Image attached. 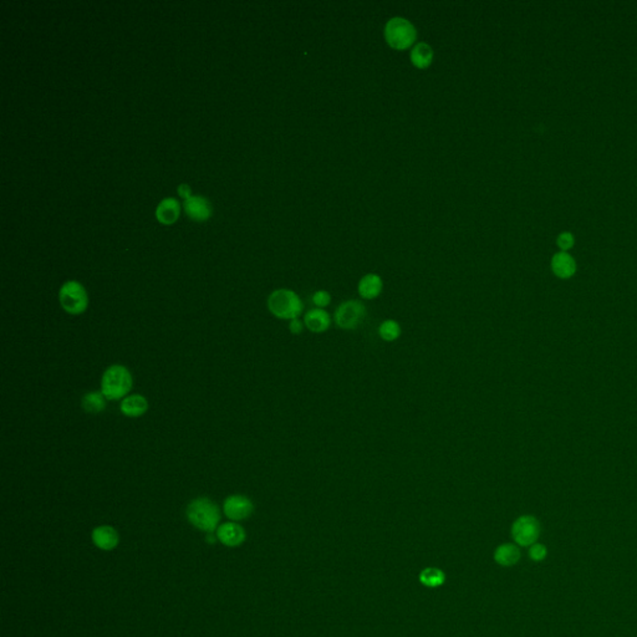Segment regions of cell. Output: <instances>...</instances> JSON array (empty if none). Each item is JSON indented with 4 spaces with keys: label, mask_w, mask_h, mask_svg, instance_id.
<instances>
[{
    "label": "cell",
    "mask_w": 637,
    "mask_h": 637,
    "mask_svg": "<svg viewBox=\"0 0 637 637\" xmlns=\"http://www.w3.org/2000/svg\"><path fill=\"white\" fill-rule=\"evenodd\" d=\"M266 306L273 316L280 320L291 322L304 316L302 297L290 289H277L272 291L266 300Z\"/></svg>",
    "instance_id": "obj_1"
},
{
    "label": "cell",
    "mask_w": 637,
    "mask_h": 637,
    "mask_svg": "<svg viewBox=\"0 0 637 637\" xmlns=\"http://www.w3.org/2000/svg\"><path fill=\"white\" fill-rule=\"evenodd\" d=\"M133 378L124 365H111L106 369L101 378V392L109 401H118L129 396Z\"/></svg>",
    "instance_id": "obj_2"
},
{
    "label": "cell",
    "mask_w": 637,
    "mask_h": 637,
    "mask_svg": "<svg viewBox=\"0 0 637 637\" xmlns=\"http://www.w3.org/2000/svg\"><path fill=\"white\" fill-rule=\"evenodd\" d=\"M186 514L188 521L202 532H214L221 521L219 508L208 498L193 499L187 507Z\"/></svg>",
    "instance_id": "obj_3"
},
{
    "label": "cell",
    "mask_w": 637,
    "mask_h": 637,
    "mask_svg": "<svg viewBox=\"0 0 637 637\" xmlns=\"http://www.w3.org/2000/svg\"><path fill=\"white\" fill-rule=\"evenodd\" d=\"M59 302L64 311L70 315H81L89 308L86 289L76 280H68L62 284L59 290Z\"/></svg>",
    "instance_id": "obj_4"
},
{
    "label": "cell",
    "mask_w": 637,
    "mask_h": 637,
    "mask_svg": "<svg viewBox=\"0 0 637 637\" xmlns=\"http://www.w3.org/2000/svg\"><path fill=\"white\" fill-rule=\"evenodd\" d=\"M367 316V308L361 300L350 299L341 303L334 313L335 325L341 330L350 331L360 328Z\"/></svg>",
    "instance_id": "obj_5"
},
{
    "label": "cell",
    "mask_w": 637,
    "mask_h": 637,
    "mask_svg": "<svg viewBox=\"0 0 637 637\" xmlns=\"http://www.w3.org/2000/svg\"><path fill=\"white\" fill-rule=\"evenodd\" d=\"M385 37L391 48L396 50L409 49L415 43L417 31L407 19L392 18L385 26Z\"/></svg>",
    "instance_id": "obj_6"
},
{
    "label": "cell",
    "mask_w": 637,
    "mask_h": 637,
    "mask_svg": "<svg viewBox=\"0 0 637 637\" xmlns=\"http://www.w3.org/2000/svg\"><path fill=\"white\" fill-rule=\"evenodd\" d=\"M540 535V523L533 515H521L514 520L512 537L519 546H532Z\"/></svg>",
    "instance_id": "obj_7"
},
{
    "label": "cell",
    "mask_w": 637,
    "mask_h": 637,
    "mask_svg": "<svg viewBox=\"0 0 637 637\" xmlns=\"http://www.w3.org/2000/svg\"><path fill=\"white\" fill-rule=\"evenodd\" d=\"M223 512L227 518L233 521L247 519L253 514V501L246 495H229L223 503Z\"/></svg>",
    "instance_id": "obj_8"
},
{
    "label": "cell",
    "mask_w": 637,
    "mask_h": 637,
    "mask_svg": "<svg viewBox=\"0 0 637 637\" xmlns=\"http://www.w3.org/2000/svg\"><path fill=\"white\" fill-rule=\"evenodd\" d=\"M303 322L306 330L313 334H324L333 325V317L326 309H315L306 311L303 316Z\"/></svg>",
    "instance_id": "obj_9"
},
{
    "label": "cell",
    "mask_w": 637,
    "mask_h": 637,
    "mask_svg": "<svg viewBox=\"0 0 637 637\" xmlns=\"http://www.w3.org/2000/svg\"><path fill=\"white\" fill-rule=\"evenodd\" d=\"M551 272L559 279L573 278L578 270V264L574 257L569 252H557L553 255L551 261Z\"/></svg>",
    "instance_id": "obj_10"
},
{
    "label": "cell",
    "mask_w": 637,
    "mask_h": 637,
    "mask_svg": "<svg viewBox=\"0 0 637 637\" xmlns=\"http://www.w3.org/2000/svg\"><path fill=\"white\" fill-rule=\"evenodd\" d=\"M187 216L193 221L205 222L212 216V205L203 196H190L183 202Z\"/></svg>",
    "instance_id": "obj_11"
},
{
    "label": "cell",
    "mask_w": 637,
    "mask_h": 637,
    "mask_svg": "<svg viewBox=\"0 0 637 637\" xmlns=\"http://www.w3.org/2000/svg\"><path fill=\"white\" fill-rule=\"evenodd\" d=\"M216 538L225 546H239L246 540V532L243 526L237 524L235 521L224 523L216 529Z\"/></svg>",
    "instance_id": "obj_12"
},
{
    "label": "cell",
    "mask_w": 637,
    "mask_h": 637,
    "mask_svg": "<svg viewBox=\"0 0 637 637\" xmlns=\"http://www.w3.org/2000/svg\"><path fill=\"white\" fill-rule=\"evenodd\" d=\"M384 291V280L375 273H369L360 279L358 284V293L364 300L378 299Z\"/></svg>",
    "instance_id": "obj_13"
},
{
    "label": "cell",
    "mask_w": 637,
    "mask_h": 637,
    "mask_svg": "<svg viewBox=\"0 0 637 637\" xmlns=\"http://www.w3.org/2000/svg\"><path fill=\"white\" fill-rule=\"evenodd\" d=\"M149 401L146 397L135 394L130 396L124 397L120 403V411L122 415L130 418H137L145 415L149 411Z\"/></svg>",
    "instance_id": "obj_14"
},
{
    "label": "cell",
    "mask_w": 637,
    "mask_h": 637,
    "mask_svg": "<svg viewBox=\"0 0 637 637\" xmlns=\"http://www.w3.org/2000/svg\"><path fill=\"white\" fill-rule=\"evenodd\" d=\"M93 542L101 551H109L118 546L120 538L112 526H101L93 529Z\"/></svg>",
    "instance_id": "obj_15"
},
{
    "label": "cell",
    "mask_w": 637,
    "mask_h": 637,
    "mask_svg": "<svg viewBox=\"0 0 637 637\" xmlns=\"http://www.w3.org/2000/svg\"><path fill=\"white\" fill-rule=\"evenodd\" d=\"M181 214L180 202L176 199H162L156 208V216L162 224H174Z\"/></svg>",
    "instance_id": "obj_16"
},
{
    "label": "cell",
    "mask_w": 637,
    "mask_h": 637,
    "mask_svg": "<svg viewBox=\"0 0 637 637\" xmlns=\"http://www.w3.org/2000/svg\"><path fill=\"white\" fill-rule=\"evenodd\" d=\"M495 560L501 566H513L520 560L519 548L510 543L499 545L495 551Z\"/></svg>",
    "instance_id": "obj_17"
},
{
    "label": "cell",
    "mask_w": 637,
    "mask_h": 637,
    "mask_svg": "<svg viewBox=\"0 0 637 637\" xmlns=\"http://www.w3.org/2000/svg\"><path fill=\"white\" fill-rule=\"evenodd\" d=\"M106 401L107 400L102 395L101 391H91V392H87L86 395L82 397L81 405H82V409H85L87 414L98 415V414H101V412L105 411Z\"/></svg>",
    "instance_id": "obj_18"
},
{
    "label": "cell",
    "mask_w": 637,
    "mask_h": 637,
    "mask_svg": "<svg viewBox=\"0 0 637 637\" xmlns=\"http://www.w3.org/2000/svg\"><path fill=\"white\" fill-rule=\"evenodd\" d=\"M432 60L433 50L428 44H417L411 51V62L416 68H427L432 64Z\"/></svg>",
    "instance_id": "obj_19"
},
{
    "label": "cell",
    "mask_w": 637,
    "mask_h": 637,
    "mask_svg": "<svg viewBox=\"0 0 637 637\" xmlns=\"http://www.w3.org/2000/svg\"><path fill=\"white\" fill-rule=\"evenodd\" d=\"M378 334L381 340L386 342H395L403 335V326L395 319H386L378 325Z\"/></svg>",
    "instance_id": "obj_20"
},
{
    "label": "cell",
    "mask_w": 637,
    "mask_h": 637,
    "mask_svg": "<svg viewBox=\"0 0 637 637\" xmlns=\"http://www.w3.org/2000/svg\"><path fill=\"white\" fill-rule=\"evenodd\" d=\"M420 582L427 588H439L445 582V574L438 568H426L420 573Z\"/></svg>",
    "instance_id": "obj_21"
},
{
    "label": "cell",
    "mask_w": 637,
    "mask_h": 637,
    "mask_svg": "<svg viewBox=\"0 0 637 637\" xmlns=\"http://www.w3.org/2000/svg\"><path fill=\"white\" fill-rule=\"evenodd\" d=\"M557 246L560 252H569L575 246V237L571 232H562L557 237Z\"/></svg>",
    "instance_id": "obj_22"
},
{
    "label": "cell",
    "mask_w": 637,
    "mask_h": 637,
    "mask_svg": "<svg viewBox=\"0 0 637 637\" xmlns=\"http://www.w3.org/2000/svg\"><path fill=\"white\" fill-rule=\"evenodd\" d=\"M313 303L315 305V308H319V309H326L329 305L333 302V297L331 294L329 293L328 290H316L314 294H313V297H311Z\"/></svg>",
    "instance_id": "obj_23"
},
{
    "label": "cell",
    "mask_w": 637,
    "mask_h": 637,
    "mask_svg": "<svg viewBox=\"0 0 637 637\" xmlns=\"http://www.w3.org/2000/svg\"><path fill=\"white\" fill-rule=\"evenodd\" d=\"M546 555H548V551L544 544L535 543L532 546H529V557L533 562H543Z\"/></svg>",
    "instance_id": "obj_24"
},
{
    "label": "cell",
    "mask_w": 637,
    "mask_h": 637,
    "mask_svg": "<svg viewBox=\"0 0 637 637\" xmlns=\"http://www.w3.org/2000/svg\"><path fill=\"white\" fill-rule=\"evenodd\" d=\"M305 329L306 328H305L303 319H294V320L289 322V331L293 335H302Z\"/></svg>",
    "instance_id": "obj_25"
},
{
    "label": "cell",
    "mask_w": 637,
    "mask_h": 637,
    "mask_svg": "<svg viewBox=\"0 0 637 637\" xmlns=\"http://www.w3.org/2000/svg\"><path fill=\"white\" fill-rule=\"evenodd\" d=\"M178 193H180L181 197H183L185 199H188L190 196H192V194H191V188H190L188 185H181V186L178 187Z\"/></svg>",
    "instance_id": "obj_26"
}]
</instances>
